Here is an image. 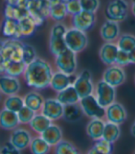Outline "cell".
<instances>
[{
    "mask_svg": "<svg viewBox=\"0 0 135 154\" xmlns=\"http://www.w3.org/2000/svg\"><path fill=\"white\" fill-rule=\"evenodd\" d=\"M52 74L51 65L46 60L37 57L27 65L23 77L29 87L43 90L50 87Z\"/></svg>",
    "mask_w": 135,
    "mask_h": 154,
    "instance_id": "obj_1",
    "label": "cell"
},
{
    "mask_svg": "<svg viewBox=\"0 0 135 154\" xmlns=\"http://www.w3.org/2000/svg\"><path fill=\"white\" fill-rule=\"evenodd\" d=\"M67 32V28L64 24L61 23V21L55 23L52 26L51 33H50V40H49V48L51 53L53 55H57L65 49H67L66 43H65V33Z\"/></svg>",
    "mask_w": 135,
    "mask_h": 154,
    "instance_id": "obj_2",
    "label": "cell"
},
{
    "mask_svg": "<svg viewBox=\"0 0 135 154\" xmlns=\"http://www.w3.org/2000/svg\"><path fill=\"white\" fill-rule=\"evenodd\" d=\"M50 10L51 5L48 0H31L28 6L29 15L37 27L42 26L45 20L50 17Z\"/></svg>",
    "mask_w": 135,
    "mask_h": 154,
    "instance_id": "obj_3",
    "label": "cell"
},
{
    "mask_svg": "<svg viewBox=\"0 0 135 154\" xmlns=\"http://www.w3.org/2000/svg\"><path fill=\"white\" fill-rule=\"evenodd\" d=\"M64 39L67 47L75 53L83 51L88 44L86 32L76 29L75 27L67 30Z\"/></svg>",
    "mask_w": 135,
    "mask_h": 154,
    "instance_id": "obj_4",
    "label": "cell"
},
{
    "mask_svg": "<svg viewBox=\"0 0 135 154\" xmlns=\"http://www.w3.org/2000/svg\"><path fill=\"white\" fill-rule=\"evenodd\" d=\"M79 103L82 106L84 114L90 118H101L106 116V107L102 106L98 101L96 95H87L81 98Z\"/></svg>",
    "mask_w": 135,
    "mask_h": 154,
    "instance_id": "obj_5",
    "label": "cell"
},
{
    "mask_svg": "<svg viewBox=\"0 0 135 154\" xmlns=\"http://www.w3.org/2000/svg\"><path fill=\"white\" fill-rule=\"evenodd\" d=\"M55 66L58 70L66 74H75L77 67L76 53L67 48L55 55Z\"/></svg>",
    "mask_w": 135,
    "mask_h": 154,
    "instance_id": "obj_6",
    "label": "cell"
},
{
    "mask_svg": "<svg viewBox=\"0 0 135 154\" xmlns=\"http://www.w3.org/2000/svg\"><path fill=\"white\" fill-rule=\"evenodd\" d=\"M23 47L24 44L20 39L8 38L4 40L3 55L7 61H21L23 60Z\"/></svg>",
    "mask_w": 135,
    "mask_h": 154,
    "instance_id": "obj_7",
    "label": "cell"
},
{
    "mask_svg": "<svg viewBox=\"0 0 135 154\" xmlns=\"http://www.w3.org/2000/svg\"><path fill=\"white\" fill-rule=\"evenodd\" d=\"M106 16L107 20L117 22L123 21L128 16V4L125 0H113L107 7Z\"/></svg>",
    "mask_w": 135,
    "mask_h": 154,
    "instance_id": "obj_8",
    "label": "cell"
},
{
    "mask_svg": "<svg viewBox=\"0 0 135 154\" xmlns=\"http://www.w3.org/2000/svg\"><path fill=\"white\" fill-rule=\"evenodd\" d=\"M96 97L99 103L107 107L115 102L116 90L115 87L106 82L105 80H100L96 86Z\"/></svg>",
    "mask_w": 135,
    "mask_h": 154,
    "instance_id": "obj_9",
    "label": "cell"
},
{
    "mask_svg": "<svg viewBox=\"0 0 135 154\" xmlns=\"http://www.w3.org/2000/svg\"><path fill=\"white\" fill-rule=\"evenodd\" d=\"M74 87L78 92L80 98H84L87 95L93 94L95 89H94V85L92 82L91 73L87 69L83 70L77 76L74 83Z\"/></svg>",
    "mask_w": 135,
    "mask_h": 154,
    "instance_id": "obj_10",
    "label": "cell"
},
{
    "mask_svg": "<svg viewBox=\"0 0 135 154\" xmlns=\"http://www.w3.org/2000/svg\"><path fill=\"white\" fill-rule=\"evenodd\" d=\"M63 108L64 105L57 100V98L55 99L50 98V99L44 100L43 108L40 111H42V114L46 116L51 121H54L63 117Z\"/></svg>",
    "mask_w": 135,
    "mask_h": 154,
    "instance_id": "obj_11",
    "label": "cell"
},
{
    "mask_svg": "<svg viewBox=\"0 0 135 154\" xmlns=\"http://www.w3.org/2000/svg\"><path fill=\"white\" fill-rule=\"evenodd\" d=\"M126 79V74L123 68L119 65L109 66L103 73V80L113 87H119Z\"/></svg>",
    "mask_w": 135,
    "mask_h": 154,
    "instance_id": "obj_12",
    "label": "cell"
},
{
    "mask_svg": "<svg viewBox=\"0 0 135 154\" xmlns=\"http://www.w3.org/2000/svg\"><path fill=\"white\" fill-rule=\"evenodd\" d=\"M73 26L76 29L87 32L90 30L96 22L95 12L82 10L81 12L72 16Z\"/></svg>",
    "mask_w": 135,
    "mask_h": 154,
    "instance_id": "obj_13",
    "label": "cell"
},
{
    "mask_svg": "<svg viewBox=\"0 0 135 154\" xmlns=\"http://www.w3.org/2000/svg\"><path fill=\"white\" fill-rule=\"evenodd\" d=\"M76 78L77 76H75V74H66L62 71L54 72L52 74L50 87L55 91L59 92L66 89L67 87L74 85Z\"/></svg>",
    "mask_w": 135,
    "mask_h": 154,
    "instance_id": "obj_14",
    "label": "cell"
},
{
    "mask_svg": "<svg viewBox=\"0 0 135 154\" xmlns=\"http://www.w3.org/2000/svg\"><path fill=\"white\" fill-rule=\"evenodd\" d=\"M31 139V133L24 128H15L9 137V141L19 150L30 147Z\"/></svg>",
    "mask_w": 135,
    "mask_h": 154,
    "instance_id": "obj_15",
    "label": "cell"
},
{
    "mask_svg": "<svg viewBox=\"0 0 135 154\" xmlns=\"http://www.w3.org/2000/svg\"><path fill=\"white\" fill-rule=\"evenodd\" d=\"M106 118L109 122L121 125L127 118V112L122 104L114 102L106 107Z\"/></svg>",
    "mask_w": 135,
    "mask_h": 154,
    "instance_id": "obj_16",
    "label": "cell"
},
{
    "mask_svg": "<svg viewBox=\"0 0 135 154\" xmlns=\"http://www.w3.org/2000/svg\"><path fill=\"white\" fill-rule=\"evenodd\" d=\"M119 50V48L117 44H114L113 42H106L99 50L100 59L107 66L115 65Z\"/></svg>",
    "mask_w": 135,
    "mask_h": 154,
    "instance_id": "obj_17",
    "label": "cell"
},
{
    "mask_svg": "<svg viewBox=\"0 0 135 154\" xmlns=\"http://www.w3.org/2000/svg\"><path fill=\"white\" fill-rule=\"evenodd\" d=\"M20 90V83L18 78L12 77L7 74L0 76V91L5 95L17 94Z\"/></svg>",
    "mask_w": 135,
    "mask_h": 154,
    "instance_id": "obj_18",
    "label": "cell"
},
{
    "mask_svg": "<svg viewBox=\"0 0 135 154\" xmlns=\"http://www.w3.org/2000/svg\"><path fill=\"white\" fill-rule=\"evenodd\" d=\"M19 119L17 112L3 108L0 111V127L6 130H14L19 125Z\"/></svg>",
    "mask_w": 135,
    "mask_h": 154,
    "instance_id": "obj_19",
    "label": "cell"
},
{
    "mask_svg": "<svg viewBox=\"0 0 135 154\" xmlns=\"http://www.w3.org/2000/svg\"><path fill=\"white\" fill-rule=\"evenodd\" d=\"M119 22L107 20L104 22L100 29V35L105 42H113L119 35Z\"/></svg>",
    "mask_w": 135,
    "mask_h": 154,
    "instance_id": "obj_20",
    "label": "cell"
},
{
    "mask_svg": "<svg viewBox=\"0 0 135 154\" xmlns=\"http://www.w3.org/2000/svg\"><path fill=\"white\" fill-rule=\"evenodd\" d=\"M40 136L45 139L49 145L54 147L63 139V131L57 125L51 124L48 128L40 134Z\"/></svg>",
    "mask_w": 135,
    "mask_h": 154,
    "instance_id": "obj_21",
    "label": "cell"
},
{
    "mask_svg": "<svg viewBox=\"0 0 135 154\" xmlns=\"http://www.w3.org/2000/svg\"><path fill=\"white\" fill-rule=\"evenodd\" d=\"M2 33L7 38H15V39L22 38L19 27V20L5 18L2 24Z\"/></svg>",
    "mask_w": 135,
    "mask_h": 154,
    "instance_id": "obj_22",
    "label": "cell"
},
{
    "mask_svg": "<svg viewBox=\"0 0 135 154\" xmlns=\"http://www.w3.org/2000/svg\"><path fill=\"white\" fill-rule=\"evenodd\" d=\"M105 124L106 123L101 118H92L87 127V133L88 137L94 140L102 138Z\"/></svg>",
    "mask_w": 135,
    "mask_h": 154,
    "instance_id": "obj_23",
    "label": "cell"
},
{
    "mask_svg": "<svg viewBox=\"0 0 135 154\" xmlns=\"http://www.w3.org/2000/svg\"><path fill=\"white\" fill-rule=\"evenodd\" d=\"M56 98H57V100L59 102H61L63 105L79 103V101L81 99L75 88L74 87V85H71L69 87H67L66 89L59 91L57 93Z\"/></svg>",
    "mask_w": 135,
    "mask_h": 154,
    "instance_id": "obj_24",
    "label": "cell"
},
{
    "mask_svg": "<svg viewBox=\"0 0 135 154\" xmlns=\"http://www.w3.org/2000/svg\"><path fill=\"white\" fill-rule=\"evenodd\" d=\"M84 115V111L82 106L79 103L66 104L63 108V117L68 122H76Z\"/></svg>",
    "mask_w": 135,
    "mask_h": 154,
    "instance_id": "obj_25",
    "label": "cell"
},
{
    "mask_svg": "<svg viewBox=\"0 0 135 154\" xmlns=\"http://www.w3.org/2000/svg\"><path fill=\"white\" fill-rule=\"evenodd\" d=\"M23 100H24V104L26 106H28L29 108L32 109L33 111H35L36 113L42 110L44 103V99L42 96V94H40L37 91L28 92L24 96Z\"/></svg>",
    "mask_w": 135,
    "mask_h": 154,
    "instance_id": "obj_26",
    "label": "cell"
},
{
    "mask_svg": "<svg viewBox=\"0 0 135 154\" xmlns=\"http://www.w3.org/2000/svg\"><path fill=\"white\" fill-rule=\"evenodd\" d=\"M51 125V120L46 116H44L43 114H36L30 123V127L34 132L42 134Z\"/></svg>",
    "mask_w": 135,
    "mask_h": 154,
    "instance_id": "obj_27",
    "label": "cell"
},
{
    "mask_svg": "<svg viewBox=\"0 0 135 154\" xmlns=\"http://www.w3.org/2000/svg\"><path fill=\"white\" fill-rule=\"evenodd\" d=\"M5 67H6V74L18 78L20 75L24 74L27 67V64L23 60L21 61L5 60Z\"/></svg>",
    "mask_w": 135,
    "mask_h": 154,
    "instance_id": "obj_28",
    "label": "cell"
},
{
    "mask_svg": "<svg viewBox=\"0 0 135 154\" xmlns=\"http://www.w3.org/2000/svg\"><path fill=\"white\" fill-rule=\"evenodd\" d=\"M19 27L22 37H30L33 35L36 29L38 28L36 23L30 17L29 14L19 20Z\"/></svg>",
    "mask_w": 135,
    "mask_h": 154,
    "instance_id": "obj_29",
    "label": "cell"
},
{
    "mask_svg": "<svg viewBox=\"0 0 135 154\" xmlns=\"http://www.w3.org/2000/svg\"><path fill=\"white\" fill-rule=\"evenodd\" d=\"M119 136H120L119 125L107 121L105 124L104 132H103V138L107 141L111 142V143H114L115 141H117L119 139Z\"/></svg>",
    "mask_w": 135,
    "mask_h": 154,
    "instance_id": "obj_30",
    "label": "cell"
},
{
    "mask_svg": "<svg viewBox=\"0 0 135 154\" xmlns=\"http://www.w3.org/2000/svg\"><path fill=\"white\" fill-rule=\"evenodd\" d=\"M51 147L42 136L33 137L30 145L31 151L33 154H46L51 150Z\"/></svg>",
    "mask_w": 135,
    "mask_h": 154,
    "instance_id": "obj_31",
    "label": "cell"
},
{
    "mask_svg": "<svg viewBox=\"0 0 135 154\" xmlns=\"http://www.w3.org/2000/svg\"><path fill=\"white\" fill-rule=\"evenodd\" d=\"M113 143L104 139L103 137L96 140L92 148L89 149L90 154H110L113 150Z\"/></svg>",
    "mask_w": 135,
    "mask_h": 154,
    "instance_id": "obj_32",
    "label": "cell"
},
{
    "mask_svg": "<svg viewBox=\"0 0 135 154\" xmlns=\"http://www.w3.org/2000/svg\"><path fill=\"white\" fill-rule=\"evenodd\" d=\"M29 14L28 8H23L16 6L7 4L4 9V16L7 19H13L19 20L21 18L27 16Z\"/></svg>",
    "mask_w": 135,
    "mask_h": 154,
    "instance_id": "obj_33",
    "label": "cell"
},
{
    "mask_svg": "<svg viewBox=\"0 0 135 154\" xmlns=\"http://www.w3.org/2000/svg\"><path fill=\"white\" fill-rule=\"evenodd\" d=\"M68 15L67 12L66 5L64 2H61L59 4L51 6V10H50V17L57 22L63 20L66 16Z\"/></svg>",
    "mask_w": 135,
    "mask_h": 154,
    "instance_id": "obj_34",
    "label": "cell"
},
{
    "mask_svg": "<svg viewBox=\"0 0 135 154\" xmlns=\"http://www.w3.org/2000/svg\"><path fill=\"white\" fill-rule=\"evenodd\" d=\"M24 100L23 98L20 96H18L16 94L9 95L6 98L5 103H4V107L13 111V112H18L24 106Z\"/></svg>",
    "mask_w": 135,
    "mask_h": 154,
    "instance_id": "obj_35",
    "label": "cell"
},
{
    "mask_svg": "<svg viewBox=\"0 0 135 154\" xmlns=\"http://www.w3.org/2000/svg\"><path fill=\"white\" fill-rule=\"evenodd\" d=\"M117 45L119 49L124 50L126 52H130L135 47V36L129 33L120 35Z\"/></svg>",
    "mask_w": 135,
    "mask_h": 154,
    "instance_id": "obj_36",
    "label": "cell"
},
{
    "mask_svg": "<svg viewBox=\"0 0 135 154\" xmlns=\"http://www.w3.org/2000/svg\"><path fill=\"white\" fill-rule=\"evenodd\" d=\"M54 152L57 154H76L78 150L69 141L62 140L54 146Z\"/></svg>",
    "mask_w": 135,
    "mask_h": 154,
    "instance_id": "obj_37",
    "label": "cell"
},
{
    "mask_svg": "<svg viewBox=\"0 0 135 154\" xmlns=\"http://www.w3.org/2000/svg\"><path fill=\"white\" fill-rule=\"evenodd\" d=\"M35 115H36V112L26 105H24L18 112V116H19L20 124H30Z\"/></svg>",
    "mask_w": 135,
    "mask_h": 154,
    "instance_id": "obj_38",
    "label": "cell"
},
{
    "mask_svg": "<svg viewBox=\"0 0 135 154\" xmlns=\"http://www.w3.org/2000/svg\"><path fill=\"white\" fill-rule=\"evenodd\" d=\"M36 51L34 49L33 46L30 45H26L24 44V47H23V61L28 65L31 62H32L34 59H36Z\"/></svg>",
    "mask_w": 135,
    "mask_h": 154,
    "instance_id": "obj_39",
    "label": "cell"
},
{
    "mask_svg": "<svg viewBox=\"0 0 135 154\" xmlns=\"http://www.w3.org/2000/svg\"><path fill=\"white\" fill-rule=\"evenodd\" d=\"M83 10L96 12L99 8V0H79Z\"/></svg>",
    "mask_w": 135,
    "mask_h": 154,
    "instance_id": "obj_40",
    "label": "cell"
},
{
    "mask_svg": "<svg viewBox=\"0 0 135 154\" xmlns=\"http://www.w3.org/2000/svg\"><path fill=\"white\" fill-rule=\"evenodd\" d=\"M65 5H66L67 12H68V14H70V15H72V16L75 15V14H77V13H79L83 10L79 0H70V1L66 2Z\"/></svg>",
    "mask_w": 135,
    "mask_h": 154,
    "instance_id": "obj_41",
    "label": "cell"
},
{
    "mask_svg": "<svg viewBox=\"0 0 135 154\" xmlns=\"http://www.w3.org/2000/svg\"><path fill=\"white\" fill-rule=\"evenodd\" d=\"M131 64V59H130V54L129 52H126L124 50L119 49L117 54L116 58V65H119L120 66H127Z\"/></svg>",
    "mask_w": 135,
    "mask_h": 154,
    "instance_id": "obj_42",
    "label": "cell"
},
{
    "mask_svg": "<svg viewBox=\"0 0 135 154\" xmlns=\"http://www.w3.org/2000/svg\"><path fill=\"white\" fill-rule=\"evenodd\" d=\"M21 150L18 149L10 141L5 144L2 148H0V153L2 154H14V153H20Z\"/></svg>",
    "mask_w": 135,
    "mask_h": 154,
    "instance_id": "obj_43",
    "label": "cell"
},
{
    "mask_svg": "<svg viewBox=\"0 0 135 154\" xmlns=\"http://www.w3.org/2000/svg\"><path fill=\"white\" fill-rule=\"evenodd\" d=\"M3 45H4V40L0 39V75L6 74L5 58L3 55Z\"/></svg>",
    "mask_w": 135,
    "mask_h": 154,
    "instance_id": "obj_44",
    "label": "cell"
},
{
    "mask_svg": "<svg viewBox=\"0 0 135 154\" xmlns=\"http://www.w3.org/2000/svg\"><path fill=\"white\" fill-rule=\"evenodd\" d=\"M6 3L23 8H28L30 0H6Z\"/></svg>",
    "mask_w": 135,
    "mask_h": 154,
    "instance_id": "obj_45",
    "label": "cell"
},
{
    "mask_svg": "<svg viewBox=\"0 0 135 154\" xmlns=\"http://www.w3.org/2000/svg\"><path fill=\"white\" fill-rule=\"evenodd\" d=\"M130 54V59H131V64H135V47L129 52Z\"/></svg>",
    "mask_w": 135,
    "mask_h": 154,
    "instance_id": "obj_46",
    "label": "cell"
},
{
    "mask_svg": "<svg viewBox=\"0 0 135 154\" xmlns=\"http://www.w3.org/2000/svg\"><path fill=\"white\" fill-rule=\"evenodd\" d=\"M48 1H49L51 6H53V5H56V4L63 2V0H48Z\"/></svg>",
    "mask_w": 135,
    "mask_h": 154,
    "instance_id": "obj_47",
    "label": "cell"
},
{
    "mask_svg": "<svg viewBox=\"0 0 135 154\" xmlns=\"http://www.w3.org/2000/svg\"><path fill=\"white\" fill-rule=\"evenodd\" d=\"M131 133L133 137H135V122L132 124L131 128Z\"/></svg>",
    "mask_w": 135,
    "mask_h": 154,
    "instance_id": "obj_48",
    "label": "cell"
},
{
    "mask_svg": "<svg viewBox=\"0 0 135 154\" xmlns=\"http://www.w3.org/2000/svg\"><path fill=\"white\" fill-rule=\"evenodd\" d=\"M131 11L133 13V15L135 16V0H133L132 5H131Z\"/></svg>",
    "mask_w": 135,
    "mask_h": 154,
    "instance_id": "obj_49",
    "label": "cell"
},
{
    "mask_svg": "<svg viewBox=\"0 0 135 154\" xmlns=\"http://www.w3.org/2000/svg\"><path fill=\"white\" fill-rule=\"evenodd\" d=\"M68 1H70V0H63V2H64V3L68 2Z\"/></svg>",
    "mask_w": 135,
    "mask_h": 154,
    "instance_id": "obj_50",
    "label": "cell"
},
{
    "mask_svg": "<svg viewBox=\"0 0 135 154\" xmlns=\"http://www.w3.org/2000/svg\"><path fill=\"white\" fill-rule=\"evenodd\" d=\"M1 93H2V92L0 91V100H1Z\"/></svg>",
    "mask_w": 135,
    "mask_h": 154,
    "instance_id": "obj_51",
    "label": "cell"
},
{
    "mask_svg": "<svg viewBox=\"0 0 135 154\" xmlns=\"http://www.w3.org/2000/svg\"><path fill=\"white\" fill-rule=\"evenodd\" d=\"M30 1H31V0H30Z\"/></svg>",
    "mask_w": 135,
    "mask_h": 154,
    "instance_id": "obj_52",
    "label": "cell"
}]
</instances>
